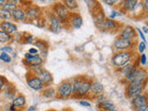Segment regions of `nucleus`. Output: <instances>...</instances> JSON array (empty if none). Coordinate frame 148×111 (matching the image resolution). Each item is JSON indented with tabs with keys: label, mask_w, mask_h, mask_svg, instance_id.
<instances>
[{
	"label": "nucleus",
	"mask_w": 148,
	"mask_h": 111,
	"mask_svg": "<svg viewBox=\"0 0 148 111\" xmlns=\"http://www.w3.org/2000/svg\"><path fill=\"white\" fill-rule=\"evenodd\" d=\"M135 31L138 32V35L139 37L142 39V42H143V43H146V38H145V35L143 34V32H142V30L140 29V28H135Z\"/></svg>",
	"instance_id": "nucleus-36"
},
{
	"label": "nucleus",
	"mask_w": 148,
	"mask_h": 111,
	"mask_svg": "<svg viewBox=\"0 0 148 111\" xmlns=\"http://www.w3.org/2000/svg\"><path fill=\"white\" fill-rule=\"evenodd\" d=\"M11 18V12H9L4 8H0V18L1 20H3L4 21H8Z\"/></svg>",
	"instance_id": "nucleus-25"
},
{
	"label": "nucleus",
	"mask_w": 148,
	"mask_h": 111,
	"mask_svg": "<svg viewBox=\"0 0 148 111\" xmlns=\"http://www.w3.org/2000/svg\"><path fill=\"white\" fill-rule=\"evenodd\" d=\"M5 82H6V80L4 79V77L0 76V91H1L3 89V87L5 86Z\"/></svg>",
	"instance_id": "nucleus-43"
},
{
	"label": "nucleus",
	"mask_w": 148,
	"mask_h": 111,
	"mask_svg": "<svg viewBox=\"0 0 148 111\" xmlns=\"http://www.w3.org/2000/svg\"><path fill=\"white\" fill-rule=\"evenodd\" d=\"M37 77H38L41 80V82L44 83V85H49L50 83H52V82H53L52 74H51L48 71H46V69H44L39 72Z\"/></svg>",
	"instance_id": "nucleus-15"
},
{
	"label": "nucleus",
	"mask_w": 148,
	"mask_h": 111,
	"mask_svg": "<svg viewBox=\"0 0 148 111\" xmlns=\"http://www.w3.org/2000/svg\"><path fill=\"white\" fill-rule=\"evenodd\" d=\"M16 8H17V2L16 1H7L6 4L4 5L2 8L6 9V10H8L9 12H11Z\"/></svg>",
	"instance_id": "nucleus-26"
},
{
	"label": "nucleus",
	"mask_w": 148,
	"mask_h": 111,
	"mask_svg": "<svg viewBox=\"0 0 148 111\" xmlns=\"http://www.w3.org/2000/svg\"><path fill=\"white\" fill-rule=\"evenodd\" d=\"M0 60L3 62H6V63H10L11 58H10V56H9V54L2 52L1 54H0Z\"/></svg>",
	"instance_id": "nucleus-31"
},
{
	"label": "nucleus",
	"mask_w": 148,
	"mask_h": 111,
	"mask_svg": "<svg viewBox=\"0 0 148 111\" xmlns=\"http://www.w3.org/2000/svg\"><path fill=\"white\" fill-rule=\"evenodd\" d=\"M137 4H138V1H136V0H127V1L122 2L121 7L123 8L124 11L127 10L129 12H132Z\"/></svg>",
	"instance_id": "nucleus-21"
},
{
	"label": "nucleus",
	"mask_w": 148,
	"mask_h": 111,
	"mask_svg": "<svg viewBox=\"0 0 148 111\" xmlns=\"http://www.w3.org/2000/svg\"><path fill=\"white\" fill-rule=\"evenodd\" d=\"M52 10V13L61 21V23L68 21L69 15H71V12L67 8V7L63 4V2H58L54 4Z\"/></svg>",
	"instance_id": "nucleus-4"
},
{
	"label": "nucleus",
	"mask_w": 148,
	"mask_h": 111,
	"mask_svg": "<svg viewBox=\"0 0 148 111\" xmlns=\"http://www.w3.org/2000/svg\"><path fill=\"white\" fill-rule=\"evenodd\" d=\"M6 0H0V7H2L3 8V6H4V5L5 4H6Z\"/></svg>",
	"instance_id": "nucleus-45"
},
{
	"label": "nucleus",
	"mask_w": 148,
	"mask_h": 111,
	"mask_svg": "<svg viewBox=\"0 0 148 111\" xmlns=\"http://www.w3.org/2000/svg\"><path fill=\"white\" fill-rule=\"evenodd\" d=\"M142 32H143V34H147V32H148V29H147V28H146V26H143V29H142Z\"/></svg>",
	"instance_id": "nucleus-44"
},
{
	"label": "nucleus",
	"mask_w": 148,
	"mask_h": 111,
	"mask_svg": "<svg viewBox=\"0 0 148 111\" xmlns=\"http://www.w3.org/2000/svg\"><path fill=\"white\" fill-rule=\"evenodd\" d=\"M147 62V58H146V55L145 53H143L140 56V59H139V65H142V66H145Z\"/></svg>",
	"instance_id": "nucleus-34"
},
{
	"label": "nucleus",
	"mask_w": 148,
	"mask_h": 111,
	"mask_svg": "<svg viewBox=\"0 0 148 111\" xmlns=\"http://www.w3.org/2000/svg\"><path fill=\"white\" fill-rule=\"evenodd\" d=\"M133 66H134V64H130V63H129V64L126 65V66H124V67H122V68H120V71H119L122 73V75H123V76H125V75H126V74L133 68Z\"/></svg>",
	"instance_id": "nucleus-30"
},
{
	"label": "nucleus",
	"mask_w": 148,
	"mask_h": 111,
	"mask_svg": "<svg viewBox=\"0 0 148 111\" xmlns=\"http://www.w3.org/2000/svg\"><path fill=\"white\" fill-rule=\"evenodd\" d=\"M132 41L130 40H125L122 38H117L114 41V48L118 51V52H120V51H130L131 47L132 46Z\"/></svg>",
	"instance_id": "nucleus-6"
},
{
	"label": "nucleus",
	"mask_w": 148,
	"mask_h": 111,
	"mask_svg": "<svg viewBox=\"0 0 148 111\" xmlns=\"http://www.w3.org/2000/svg\"><path fill=\"white\" fill-rule=\"evenodd\" d=\"M61 21L52 13L49 17V30L54 34H58L61 31Z\"/></svg>",
	"instance_id": "nucleus-11"
},
{
	"label": "nucleus",
	"mask_w": 148,
	"mask_h": 111,
	"mask_svg": "<svg viewBox=\"0 0 148 111\" xmlns=\"http://www.w3.org/2000/svg\"><path fill=\"white\" fill-rule=\"evenodd\" d=\"M43 96L45 98H55L57 96V91L52 87H46L43 91Z\"/></svg>",
	"instance_id": "nucleus-23"
},
{
	"label": "nucleus",
	"mask_w": 148,
	"mask_h": 111,
	"mask_svg": "<svg viewBox=\"0 0 148 111\" xmlns=\"http://www.w3.org/2000/svg\"><path fill=\"white\" fill-rule=\"evenodd\" d=\"M136 69H137V66H136V65H134L133 68L126 74V75L124 76V77H125V80H126L128 82H132V79H133V77H134V74H135Z\"/></svg>",
	"instance_id": "nucleus-29"
},
{
	"label": "nucleus",
	"mask_w": 148,
	"mask_h": 111,
	"mask_svg": "<svg viewBox=\"0 0 148 111\" xmlns=\"http://www.w3.org/2000/svg\"><path fill=\"white\" fill-rule=\"evenodd\" d=\"M68 21L74 29H80L83 24L82 17L79 13H71Z\"/></svg>",
	"instance_id": "nucleus-13"
},
{
	"label": "nucleus",
	"mask_w": 148,
	"mask_h": 111,
	"mask_svg": "<svg viewBox=\"0 0 148 111\" xmlns=\"http://www.w3.org/2000/svg\"><path fill=\"white\" fill-rule=\"evenodd\" d=\"M132 51H120L115 53L112 58V64L116 68H122L130 63L132 59Z\"/></svg>",
	"instance_id": "nucleus-2"
},
{
	"label": "nucleus",
	"mask_w": 148,
	"mask_h": 111,
	"mask_svg": "<svg viewBox=\"0 0 148 111\" xmlns=\"http://www.w3.org/2000/svg\"><path fill=\"white\" fill-rule=\"evenodd\" d=\"M41 14H42L41 9L36 6H31L25 11L26 18L29 21H37L39 18H41Z\"/></svg>",
	"instance_id": "nucleus-10"
},
{
	"label": "nucleus",
	"mask_w": 148,
	"mask_h": 111,
	"mask_svg": "<svg viewBox=\"0 0 148 111\" xmlns=\"http://www.w3.org/2000/svg\"><path fill=\"white\" fill-rule=\"evenodd\" d=\"M106 111H118V110H116V109H110V110H106Z\"/></svg>",
	"instance_id": "nucleus-47"
},
{
	"label": "nucleus",
	"mask_w": 148,
	"mask_h": 111,
	"mask_svg": "<svg viewBox=\"0 0 148 111\" xmlns=\"http://www.w3.org/2000/svg\"><path fill=\"white\" fill-rule=\"evenodd\" d=\"M135 111H148V105L145 104V105L139 106V108H135Z\"/></svg>",
	"instance_id": "nucleus-40"
},
{
	"label": "nucleus",
	"mask_w": 148,
	"mask_h": 111,
	"mask_svg": "<svg viewBox=\"0 0 148 111\" xmlns=\"http://www.w3.org/2000/svg\"><path fill=\"white\" fill-rule=\"evenodd\" d=\"M106 96H105L103 94L100 95L95 96V104H96L97 106L101 105V104L103 103L104 101H106Z\"/></svg>",
	"instance_id": "nucleus-32"
},
{
	"label": "nucleus",
	"mask_w": 148,
	"mask_h": 111,
	"mask_svg": "<svg viewBox=\"0 0 148 111\" xmlns=\"http://www.w3.org/2000/svg\"><path fill=\"white\" fill-rule=\"evenodd\" d=\"M104 85L102 84V82H97V81H95V82H92L91 83V88H90V92L92 95L95 96H97V95H100L103 94L104 92Z\"/></svg>",
	"instance_id": "nucleus-16"
},
{
	"label": "nucleus",
	"mask_w": 148,
	"mask_h": 111,
	"mask_svg": "<svg viewBox=\"0 0 148 111\" xmlns=\"http://www.w3.org/2000/svg\"><path fill=\"white\" fill-rule=\"evenodd\" d=\"M147 81V71L143 68H137L132 82L139 83H145Z\"/></svg>",
	"instance_id": "nucleus-14"
},
{
	"label": "nucleus",
	"mask_w": 148,
	"mask_h": 111,
	"mask_svg": "<svg viewBox=\"0 0 148 111\" xmlns=\"http://www.w3.org/2000/svg\"><path fill=\"white\" fill-rule=\"evenodd\" d=\"M103 2L106 5H108V6H114L116 3H118L117 0H104Z\"/></svg>",
	"instance_id": "nucleus-41"
},
{
	"label": "nucleus",
	"mask_w": 148,
	"mask_h": 111,
	"mask_svg": "<svg viewBox=\"0 0 148 111\" xmlns=\"http://www.w3.org/2000/svg\"><path fill=\"white\" fill-rule=\"evenodd\" d=\"M145 86H146V82L145 83H139V82H128L127 89H126L127 97L130 99H132L134 97L143 94Z\"/></svg>",
	"instance_id": "nucleus-3"
},
{
	"label": "nucleus",
	"mask_w": 148,
	"mask_h": 111,
	"mask_svg": "<svg viewBox=\"0 0 148 111\" xmlns=\"http://www.w3.org/2000/svg\"><path fill=\"white\" fill-rule=\"evenodd\" d=\"M32 110H35V106H31V108L28 109V111H32Z\"/></svg>",
	"instance_id": "nucleus-46"
},
{
	"label": "nucleus",
	"mask_w": 148,
	"mask_h": 111,
	"mask_svg": "<svg viewBox=\"0 0 148 111\" xmlns=\"http://www.w3.org/2000/svg\"><path fill=\"white\" fill-rule=\"evenodd\" d=\"M72 83V95L78 98L85 97L90 92L92 81L88 78H76Z\"/></svg>",
	"instance_id": "nucleus-1"
},
{
	"label": "nucleus",
	"mask_w": 148,
	"mask_h": 111,
	"mask_svg": "<svg viewBox=\"0 0 148 111\" xmlns=\"http://www.w3.org/2000/svg\"><path fill=\"white\" fill-rule=\"evenodd\" d=\"M36 42H34V44L36 45L37 48H39L42 51V56L44 58L46 57L47 55V49H48V44L46 43V41L45 40H35Z\"/></svg>",
	"instance_id": "nucleus-20"
},
{
	"label": "nucleus",
	"mask_w": 148,
	"mask_h": 111,
	"mask_svg": "<svg viewBox=\"0 0 148 111\" xmlns=\"http://www.w3.org/2000/svg\"><path fill=\"white\" fill-rule=\"evenodd\" d=\"M147 104V96L145 94H142L132 99V105L134 108H137L143 105Z\"/></svg>",
	"instance_id": "nucleus-18"
},
{
	"label": "nucleus",
	"mask_w": 148,
	"mask_h": 111,
	"mask_svg": "<svg viewBox=\"0 0 148 111\" xmlns=\"http://www.w3.org/2000/svg\"><path fill=\"white\" fill-rule=\"evenodd\" d=\"M119 28V23L115 20H110V18H106L103 25L100 28L102 31L105 32H115Z\"/></svg>",
	"instance_id": "nucleus-12"
},
{
	"label": "nucleus",
	"mask_w": 148,
	"mask_h": 111,
	"mask_svg": "<svg viewBox=\"0 0 148 111\" xmlns=\"http://www.w3.org/2000/svg\"><path fill=\"white\" fill-rule=\"evenodd\" d=\"M119 16H122V13H120L119 11H117V10H112L108 18H110V20H114V18H116L117 17H119Z\"/></svg>",
	"instance_id": "nucleus-35"
},
{
	"label": "nucleus",
	"mask_w": 148,
	"mask_h": 111,
	"mask_svg": "<svg viewBox=\"0 0 148 111\" xmlns=\"http://www.w3.org/2000/svg\"><path fill=\"white\" fill-rule=\"evenodd\" d=\"M0 30L11 35L17 32V26L10 21H2L0 23Z\"/></svg>",
	"instance_id": "nucleus-17"
},
{
	"label": "nucleus",
	"mask_w": 148,
	"mask_h": 111,
	"mask_svg": "<svg viewBox=\"0 0 148 111\" xmlns=\"http://www.w3.org/2000/svg\"><path fill=\"white\" fill-rule=\"evenodd\" d=\"M11 40V35L0 30V43H8Z\"/></svg>",
	"instance_id": "nucleus-28"
},
{
	"label": "nucleus",
	"mask_w": 148,
	"mask_h": 111,
	"mask_svg": "<svg viewBox=\"0 0 148 111\" xmlns=\"http://www.w3.org/2000/svg\"><path fill=\"white\" fill-rule=\"evenodd\" d=\"M27 84L30 88H32V90H35V91H40L45 87L44 83L41 82L40 79L36 75H34V74H32V76L30 78H28Z\"/></svg>",
	"instance_id": "nucleus-9"
},
{
	"label": "nucleus",
	"mask_w": 148,
	"mask_h": 111,
	"mask_svg": "<svg viewBox=\"0 0 148 111\" xmlns=\"http://www.w3.org/2000/svg\"><path fill=\"white\" fill-rule=\"evenodd\" d=\"M11 16L14 20L18 21H22L25 20L26 15H25V11L23 10L21 8H16L14 10L11 11Z\"/></svg>",
	"instance_id": "nucleus-19"
},
{
	"label": "nucleus",
	"mask_w": 148,
	"mask_h": 111,
	"mask_svg": "<svg viewBox=\"0 0 148 111\" xmlns=\"http://www.w3.org/2000/svg\"><path fill=\"white\" fill-rule=\"evenodd\" d=\"M24 41H26V43H34V42L35 41V39H34V37L32 35L29 34L24 38Z\"/></svg>",
	"instance_id": "nucleus-38"
},
{
	"label": "nucleus",
	"mask_w": 148,
	"mask_h": 111,
	"mask_svg": "<svg viewBox=\"0 0 148 111\" xmlns=\"http://www.w3.org/2000/svg\"><path fill=\"white\" fill-rule=\"evenodd\" d=\"M63 4L67 7L69 10V9H76L78 8V3L74 0H66V1H63Z\"/></svg>",
	"instance_id": "nucleus-27"
},
{
	"label": "nucleus",
	"mask_w": 148,
	"mask_h": 111,
	"mask_svg": "<svg viewBox=\"0 0 148 111\" xmlns=\"http://www.w3.org/2000/svg\"><path fill=\"white\" fill-rule=\"evenodd\" d=\"M28 54H30V55H37V54H38V49L34 48V47L30 48L29 51H28Z\"/></svg>",
	"instance_id": "nucleus-42"
},
{
	"label": "nucleus",
	"mask_w": 148,
	"mask_h": 111,
	"mask_svg": "<svg viewBox=\"0 0 148 111\" xmlns=\"http://www.w3.org/2000/svg\"><path fill=\"white\" fill-rule=\"evenodd\" d=\"M24 62L25 64H27L29 67H32V66H36V65H42L43 63V58L41 57L40 55H30L26 53L24 55Z\"/></svg>",
	"instance_id": "nucleus-8"
},
{
	"label": "nucleus",
	"mask_w": 148,
	"mask_h": 111,
	"mask_svg": "<svg viewBox=\"0 0 148 111\" xmlns=\"http://www.w3.org/2000/svg\"><path fill=\"white\" fill-rule=\"evenodd\" d=\"M138 51L140 54H143V52L145 51L146 49V43H143V42H140V43L138 44Z\"/></svg>",
	"instance_id": "nucleus-33"
},
{
	"label": "nucleus",
	"mask_w": 148,
	"mask_h": 111,
	"mask_svg": "<svg viewBox=\"0 0 148 111\" xmlns=\"http://www.w3.org/2000/svg\"><path fill=\"white\" fill-rule=\"evenodd\" d=\"M79 104H80L81 106H84V108H90L91 106V103L88 101H85V100H81L80 102H79Z\"/></svg>",
	"instance_id": "nucleus-39"
},
{
	"label": "nucleus",
	"mask_w": 148,
	"mask_h": 111,
	"mask_svg": "<svg viewBox=\"0 0 148 111\" xmlns=\"http://www.w3.org/2000/svg\"><path fill=\"white\" fill-rule=\"evenodd\" d=\"M57 95L62 99H67L72 96V83L69 81H65L60 83L58 87Z\"/></svg>",
	"instance_id": "nucleus-5"
},
{
	"label": "nucleus",
	"mask_w": 148,
	"mask_h": 111,
	"mask_svg": "<svg viewBox=\"0 0 148 111\" xmlns=\"http://www.w3.org/2000/svg\"><path fill=\"white\" fill-rule=\"evenodd\" d=\"M136 37V31L135 28H133L131 25H126L123 27V29L121 30L119 34V38H122L125 40H130L132 41L133 38Z\"/></svg>",
	"instance_id": "nucleus-7"
},
{
	"label": "nucleus",
	"mask_w": 148,
	"mask_h": 111,
	"mask_svg": "<svg viewBox=\"0 0 148 111\" xmlns=\"http://www.w3.org/2000/svg\"><path fill=\"white\" fill-rule=\"evenodd\" d=\"M1 51L4 53H7V54H9V53H12L13 52V49L10 47V46H4V47L1 48Z\"/></svg>",
	"instance_id": "nucleus-37"
},
{
	"label": "nucleus",
	"mask_w": 148,
	"mask_h": 111,
	"mask_svg": "<svg viewBox=\"0 0 148 111\" xmlns=\"http://www.w3.org/2000/svg\"><path fill=\"white\" fill-rule=\"evenodd\" d=\"M98 108L102 111H106V110H110V109H115V105L109 100H106L104 101L101 105L98 106Z\"/></svg>",
	"instance_id": "nucleus-24"
},
{
	"label": "nucleus",
	"mask_w": 148,
	"mask_h": 111,
	"mask_svg": "<svg viewBox=\"0 0 148 111\" xmlns=\"http://www.w3.org/2000/svg\"><path fill=\"white\" fill-rule=\"evenodd\" d=\"M25 105H26V98L23 95H18L12 101V106L14 108H22V106H25Z\"/></svg>",
	"instance_id": "nucleus-22"
}]
</instances>
